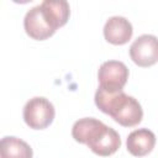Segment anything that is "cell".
I'll use <instances>...</instances> for the list:
<instances>
[{"mask_svg":"<svg viewBox=\"0 0 158 158\" xmlns=\"http://www.w3.org/2000/svg\"><path fill=\"white\" fill-rule=\"evenodd\" d=\"M72 136L77 142L86 144L91 152L101 157L114 154L121 146L120 135L94 117L78 120L73 125Z\"/></svg>","mask_w":158,"mask_h":158,"instance_id":"cell-1","label":"cell"},{"mask_svg":"<svg viewBox=\"0 0 158 158\" xmlns=\"http://www.w3.org/2000/svg\"><path fill=\"white\" fill-rule=\"evenodd\" d=\"M94 100L100 111L111 116L123 127L136 126L143 118L141 104L133 96L125 94L123 90L107 91L98 88Z\"/></svg>","mask_w":158,"mask_h":158,"instance_id":"cell-2","label":"cell"},{"mask_svg":"<svg viewBox=\"0 0 158 158\" xmlns=\"http://www.w3.org/2000/svg\"><path fill=\"white\" fill-rule=\"evenodd\" d=\"M56 110L53 104L42 96L30 99L23 107V120L30 128L43 130L48 127L54 118Z\"/></svg>","mask_w":158,"mask_h":158,"instance_id":"cell-3","label":"cell"},{"mask_svg":"<svg viewBox=\"0 0 158 158\" xmlns=\"http://www.w3.org/2000/svg\"><path fill=\"white\" fill-rule=\"evenodd\" d=\"M128 79V68L120 60L104 62L98 72L99 88L107 91L122 90Z\"/></svg>","mask_w":158,"mask_h":158,"instance_id":"cell-4","label":"cell"},{"mask_svg":"<svg viewBox=\"0 0 158 158\" xmlns=\"http://www.w3.org/2000/svg\"><path fill=\"white\" fill-rule=\"evenodd\" d=\"M23 27L26 33L37 41L47 40L57 31L56 26L52 23L41 4L26 12L23 19Z\"/></svg>","mask_w":158,"mask_h":158,"instance_id":"cell-5","label":"cell"},{"mask_svg":"<svg viewBox=\"0 0 158 158\" xmlns=\"http://www.w3.org/2000/svg\"><path fill=\"white\" fill-rule=\"evenodd\" d=\"M130 57L135 64L142 68L156 64L158 62V38L153 35L137 37L130 47Z\"/></svg>","mask_w":158,"mask_h":158,"instance_id":"cell-6","label":"cell"},{"mask_svg":"<svg viewBox=\"0 0 158 158\" xmlns=\"http://www.w3.org/2000/svg\"><path fill=\"white\" fill-rule=\"evenodd\" d=\"M133 33L131 22L122 16L110 17L104 26V37L105 40L116 46L127 43Z\"/></svg>","mask_w":158,"mask_h":158,"instance_id":"cell-7","label":"cell"},{"mask_svg":"<svg viewBox=\"0 0 158 158\" xmlns=\"http://www.w3.org/2000/svg\"><path fill=\"white\" fill-rule=\"evenodd\" d=\"M127 151L135 157H143L152 152L156 144V135L148 128L132 131L127 137Z\"/></svg>","mask_w":158,"mask_h":158,"instance_id":"cell-8","label":"cell"},{"mask_svg":"<svg viewBox=\"0 0 158 158\" xmlns=\"http://www.w3.org/2000/svg\"><path fill=\"white\" fill-rule=\"evenodd\" d=\"M32 148L25 141L14 136H6L1 138V158H32Z\"/></svg>","mask_w":158,"mask_h":158,"instance_id":"cell-9","label":"cell"},{"mask_svg":"<svg viewBox=\"0 0 158 158\" xmlns=\"http://www.w3.org/2000/svg\"><path fill=\"white\" fill-rule=\"evenodd\" d=\"M44 12L52 21V23L58 28L68 22L70 15L69 4L64 0H44L41 2Z\"/></svg>","mask_w":158,"mask_h":158,"instance_id":"cell-10","label":"cell"}]
</instances>
